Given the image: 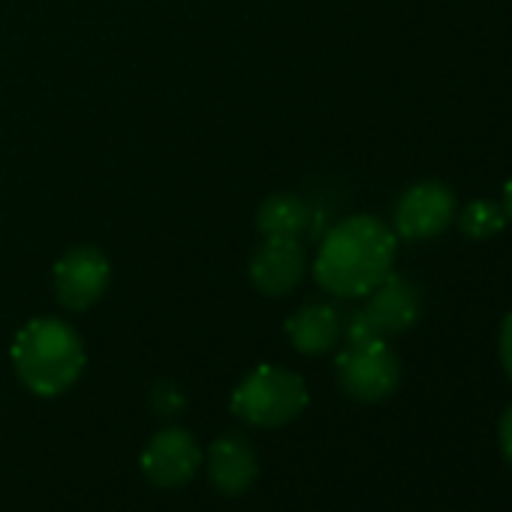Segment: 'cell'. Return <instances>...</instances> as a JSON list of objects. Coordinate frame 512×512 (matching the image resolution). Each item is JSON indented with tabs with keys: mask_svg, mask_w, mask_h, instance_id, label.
<instances>
[{
	"mask_svg": "<svg viewBox=\"0 0 512 512\" xmlns=\"http://www.w3.org/2000/svg\"><path fill=\"white\" fill-rule=\"evenodd\" d=\"M88 362L79 332L58 317H37L13 341V368L40 398H58L76 386Z\"/></svg>",
	"mask_w": 512,
	"mask_h": 512,
	"instance_id": "7a4b0ae2",
	"label": "cell"
},
{
	"mask_svg": "<svg viewBox=\"0 0 512 512\" xmlns=\"http://www.w3.org/2000/svg\"><path fill=\"white\" fill-rule=\"evenodd\" d=\"M338 383L350 398L362 404H380L395 395L401 383V362L386 338L356 341L338 356Z\"/></svg>",
	"mask_w": 512,
	"mask_h": 512,
	"instance_id": "277c9868",
	"label": "cell"
},
{
	"mask_svg": "<svg viewBox=\"0 0 512 512\" xmlns=\"http://www.w3.org/2000/svg\"><path fill=\"white\" fill-rule=\"evenodd\" d=\"M154 407H157L160 416H178V413L184 410V395H181V389L172 386V383H160V386L154 389Z\"/></svg>",
	"mask_w": 512,
	"mask_h": 512,
	"instance_id": "5bb4252c",
	"label": "cell"
},
{
	"mask_svg": "<svg viewBox=\"0 0 512 512\" xmlns=\"http://www.w3.org/2000/svg\"><path fill=\"white\" fill-rule=\"evenodd\" d=\"M287 335L293 341V347L305 356H323L329 350L338 347L341 335H344V317L335 305L326 302H314L299 308L290 320H287Z\"/></svg>",
	"mask_w": 512,
	"mask_h": 512,
	"instance_id": "8fae6325",
	"label": "cell"
},
{
	"mask_svg": "<svg viewBox=\"0 0 512 512\" xmlns=\"http://www.w3.org/2000/svg\"><path fill=\"white\" fill-rule=\"evenodd\" d=\"M208 476L217 491L238 497L260 476V458L241 434H223L208 446Z\"/></svg>",
	"mask_w": 512,
	"mask_h": 512,
	"instance_id": "30bf717a",
	"label": "cell"
},
{
	"mask_svg": "<svg viewBox=\"0 0 512 512\" xmlns=\"http://www.w3.org/2000/svg\"><path fill=\"white\" fill-rule=\"evenodd\" d=\"M503 226H506L503 205H497V202H491V199H476V202H470V205L458 214V229H461L467 238H473V241L491 238V235H497Z\"/></svg>",
	"mask_w": 512,
	"mask_h": 512,
	"instance_id": "4fadbf2b",
	"label": "cell"
},
{
	"mask_svg": "<svg viewBox=\"0 0 512 512\" xmlns=\"http://www.w3.org/2000/svg\"><path fill=\"white\" fill-rule=\"evenodd\" d=\"M497 347H500V362H503V368H506V374H509V380H512V311L506 314V320H503V326H500V341H497Z\"/></svg>",
	"mask_w": 512,
	"mask_h": 512,
	"instance_id": "9a60e30c",
	"label": "cell"
},
{
	"mask_svg": "<svg viewBox=\"0 0 512 512\" xmlns=\"http://www.w3.org/2000/svg\"><path fill=\"white\" fill-rule=\"evenodd\" d=\"M503 214H506V220L512 223V178H509L506 187H503Z\"/></svg>",
	"mask_w": 512,
	"mask_h": 512,
	"instance_id": "e0dca14e",
	"label": "cell"
},
{
	"mask_svg": "<svg viewBox=\"0 0 512 512\" xmlns=\"http://www.w3.org/2000/svg\"><path fill=\"white\" fill-rule=\"evenodd\" d=\"M419 311H422V296L416 284L398 275H389L380 287H374L368 293V305L362 308L377 338L404 335L419 320Z\"/></svg>",
	"mask_w": 512,
	"mask_h": 512,
	"instance_id": "9c48e42d",
	"label": "cell"
},
{
	"mask_svg": "<svg viewBox=\"0 0 512 512\" xmlns=\"http://www.w3.org/2000/svg\"><path fill=\"white\" fill-rule=\"evenodd\" d=\"M497 440H500V449H503V458L512 464V404L503 410L500 416V425H497Z\"/></svg>",
	"mask_w": 512,
	"mask_h": 512,
	"instance_id": "2e32d148",
	"label": "cell"
},
{
	"mask_svg": "<svg viewBox=\"0 0 512 512\" xmlns=\"http://www.w3.org/2000/svg\"><path fill=\"white\" fill-rule=\"evenodd\" d=\"M256 229L263 238H299L311 229V208L296 193H275L256 211Z\"/></svg>",
	"mask_w": 512,
	"mask_h": 512,
	"instance_id": "7c38bea8",
	"label": "cell"
},
{
	"mask_svg": "<svg viewBox=\"0 0 512 512\" xmlns=\"http://www.w3.org/2000/svg\"><path fill=\"white\" fill-rule=\"evenodd\" d=\"M52 281H55L58 302L67 311H88L109 290L112 266H109L106 253L100 247L79 244V247H70L55 263Z\"/></svg>",
	"mask_w": 512,
	"mask_h": 512,
	"instance_id": "5b68a950",
	"label": "cell"
},
{
	"mask_svg": "<svg viewBox=\"0 0 512 512\" xmlns=\"http://www.w3.org/2000/svg\"><path fill=\"white\" fill-rule=\"evenodd\" d=\"M199 461H202V452H199L196 437L175 425L157 431L142 449V473L157 488L187 485L196 476Z\"/></svg>",
	"mask_w": 512,
	"mask_h": 512,
	"instance_id": "52a82bcc",
	"label": "cell"
},
{
	"mask_svg": "<svg viewBox=\"0 0 512 512\" xmlns=\"http://www.w3.org/2000/svg\"><path fill=\"white\" fill-rule=\"evenodd\" d=\"M308 272V253L299 238H263L250 256V281L263 296L293 293Z\"/></svg>",
	"mask_w": 512,
	"mask_h": 512,
	"instance_id": "ba28073f",
	"label": "cell"
},
{
	"mask_svg": "<svg viewBox=\"0 0 512 512\" xmlns=\"http://www.w3.org/2000/svg\"><path fill=\"white\" fill-rule=\"evenodd\" d=\"M392 220L395 235L407 241L434 238L455 220V193L440 181H419L401 193Z\"/></svg>",
	"mask_w": 512,
	"mask_h": 512,
	"instance_id": "8992f818",
	"label": "cell"
},
{
	"mask_svg": "<svg viewBox=\"0 0 512 512\" xmlns=\"http://www.w3.org/2000/svg\"><path fill=\"white\" fill-rule=\"evenodd\" d=\"M398 235L371 214H353L329 229L323 238L314 278L338 299H365L392 275Z\"/></svg>",
	"mask_w": 512,
	"mask_h": 512,
	"instance_id": "6da1fadb",
	"label": "cell"
},
{
	"mask_svg": "<svg viewBox=\"0 0 512 512\" xmlns=\"http://www.w3.org/2000/svg\"><path fill=\"white\" fill-rule=\"evenodd\" d=\"M308 383L281 365L253 368L232 392V413L253 428H284L308 407Z\"/></svg>",
	"mask_w": 512,
	"mask_h": 512,
	"instance_id": "3957f363",
	"label": "cell"
}]
</instances>
